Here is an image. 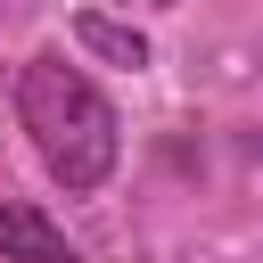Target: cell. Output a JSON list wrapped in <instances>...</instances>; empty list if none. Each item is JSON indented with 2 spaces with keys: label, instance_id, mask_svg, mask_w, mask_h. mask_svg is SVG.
I'll use <instances>...</instances> for the list:
<instances>
[{
  "label": "cell",
  "instance_id": "1",
  "mask_svg": "<svg viewBox=\"0 0 263 263\" xmlns=\"http://www.w3.org/2000/svg\"><path fill=\"white\" fill-rule=\"evenodd\" d=\"M16 115L41 148V164L66 189H99L115 173V107L99 99V82L66 58H33L16 74Z\"/></svg>",
  "mask_w": 263,
  "mask_h": 263
},
{
  "label": "cell",
  "instance_id": "2",
  "mask_svg": "<svg viewBox=\"0 0 263 263\" xmlns=\"http://www.w3.org/2000/svg\"><path fill=\"white\" fill-rule=\"evenodd\" d=\"M0 263H82L66 247V230L33 205H0Z\"/></svg>",
  "mask_w": 263,
  "mask_h": 263
},
{
  "label": "cell",
  "instance_id": "3",
  "mask_svg": "<svg viewBox=\"0 0 263 263\" xmlns=\"http://www.w3.org/2000/svg\"><path fill=\"white\" fill-rule=\"evenodd\" d=\"M74 41H82V49H99V58H115V66H148V41H140L132 25H107V16H74Z\"/></svg>",
  "mask_w": 263,
  "mask_h": 263
},
{
  "label": "cell",
  "instance_id": "4",
  "mask_svg": "<svg viewBox=\"0 0 263 263\" xmlns=\"http://www.w3.org/2000/svg\"><path fill=\"white\" fill-rule=\"evenodd\" d=\"M164 8H173V0H164Z\"/></svg>",
  "mask_w": 263,
  "mask_h": 263
}]
</instances>
